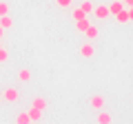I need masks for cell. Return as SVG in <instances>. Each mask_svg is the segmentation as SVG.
<instances>
[{"label":"cell","mask_w":133,"mask_h":124,"mask_svg":"<svg viewBox=\"0 0 133 124\" xmlns=\"http://www.w3.org/2000/svg\"><path fill=\"white\" fill-rule=\"evenodd\" d=\"M84 16H87V13H84V11H82V9H80V7L71 11V18H73V20H80V18H84Z\"/></svg>","instance_id":"14"},{"label":"cell","mask_w":133,"mask_h":124,"mask_svg":"<svg viewBox=\"0 0 133 124\" xmlns=\"http://www.w3.org/2000/svg\"><path fill=\"white\" fill-rule=\"evenodd\" d=\"M80 53H82L84 58H91V56L95 53V49L91 47V42H87V44H82V47H80Z\"/></svg>","instance_id":"7"},{"label":"cell","mask_w":133,"mask_h":124,"mask_svg":"<svg viewBox=\"0 0 133 124\" xmlns=\"http://www.w3.org/2000/svg\"><path fill=\"white\" fill-rule=\"evenodd\" d=\"M115 20H118L120 24H124V22H129V11H127V7H124L122 11H118V13H115Z\"/></svg>","instance_id":"9"},{"label":"cell","mask_w":133,"mask_h":124,"mask_svg":"<svg viewBox=\"0 0 133 124\" xmlns=\"http://www.w3.org/2000/svg\"><path fill=\"white\" fill-rule=\"evenodd\" d=\"M0 27H2V29H11V27H14V20L9 18V13L0 16Z\"/></svg>","instance_id":"10"},{"label":"cell","mask_w":133,"mask_h":124,"mask_svg":"<svg viewBox=\"0 0 133 124\" xmlns=\"http://www.w3.org/2000/svg\"><path fill=\"white\" fill-rule=\"evenodd\" d=\"M80 9L84 11L87 16H91V13H93V9H95V7H93V2H91V0H84V2L80 5Z\"/></svg>","instance_id":"11"},{"label":"cell","mask_w":133,"mask_h":124,"mask_svg":"<svg viewBox=\"0 0 133 124\" xmlns=\"http://www.w3.org/2000/svg\"><path fill=\"white\" fill-rule=\"evenodd\" d=\"M93 16H95V18H98V20H107V18H109V7H107V5H98V7H95V9H93Z\"/></svg>","instance_id":"1"},{"label":"cell","mask_w":133,"mask_h":124,"mask_svg":"<svg viewBox=\"0 0 133 124\" xmlns=\"http://www.w3.org/2000/svg\"><path fill=\"white\" fill-rule=\"evenodd\" d=\"M89 104L91 106H93V109H102V106H104V98H102V95H93V98H91V102H89Z\"/></svg>","instance_id":"5"},{"label":"cell","mask_w":133,"mask_h":124,"mask_svg":"<svg viewBox=\"0 0 133 124\" xmlns=\"http://www.w3.org/2000/svg\"><path fill=\"white\" fill-rule=\"evenodd\" d=\"M127 11H129V20H133V7H127Z\"/></svg>","instance_id":"20"},{"label":"cell","mask_w":133,"mask_h":124,"mask_svg":"<svg viewBox=\"0 0 133 124\" xmlns=\"http://www.w3.org/2000/svg\"><path fill=\"white\" fill-rule=\"evenodd\" d=\"M84 36H87V40H95L100 36V29L95 27V24H89V27L84 29Z\"/></svg>","instance_id":"2"},{"label":"cell","mask_w":133,"mask_h":124,"mask_svg":"<svg viewBox=\"0 0 133 124\" xmlns=\"http://www.w3.org/2000/svg\"><path fill=\"white\" fill-rule=\"evenodd\" d=\"M56 5L62 7V9H66V7H71V0H56Z\"/></svg>","instance_id":"17"},{"label":"cell","mask_w":133,"mask_h":124,"mask_svg":"<svg viewBox=\"0 0 133 124\" xmlns=\"http://www.w3.org/2000/svg\"><path fill=\"white\" fill-rule=\"evenodd\" d=\"M2 36H5V29H2V27H0V38H2Z\"/></svg>","instance_id":"22"},{"label":"cell","mask_w":133,"mask_h":124,"mask_svg":"<svg viewBox=\"0 0 133 124\" xmlns=\"http://www.w3.org/2000/svg\"><path fill=\"white\" fill-rule=\"evenodd\" d=\"M98 122H100V124H109V122H111V115H109V113H100V115H98Z\"/></svg>","instance_id":"15"},{"label":"cell","mask_w":133,"mask_h":124,"mask_svg":"<svg viewBox=\"0 0 133 124\" xmlns=\"http://www.w3.org/2000/svg\"><path fill=\"white\" fill-rule=\"evenodd\" d=\"M18 78H20V80H22V82H29V80H31V71H27V69H22Z\"/></svg>","instance_id":"16"},{"label":"cell","mask_w":133,"mask_h":124,"mask_svg":"<svg viewBox=\"0 0 133 124\" xmlns=\"http://www.w3.org/2000/svg\"><path fill=\"white\" fill-rule=\"evenodd\" d=\"M0 100H2V95H0Z\"/></svg>","instance_id":"23"},{"label":"cell","mask_w":133,"mask_h":124,"mask_svg":"<svg viewBox=\"0 0 133 124\" xmlns=\"http://www.w3.org/2000/svg\"><path fill=\"white\" fill-rule=\"evenodd\" d=\"M2 100H5V102H16V100H18V91H16V89H7L5 93H2Z\"/></svg>","instance_id":"3"},{"label":"cell","mask_w":133,"mask_h":124,"mask_svg":"<svg viewBox=\"0 0 133 124\" xmlns=\"http://www.w3.org/2000/svg\"><path fill=\"white\" fill-rule=\"evenodd\" d=\"M31 106H36V109L44 111V106H47V100H44V98H33V100H31Z\"/></svg>","instance_id":"12"},{"label":"cell","mask_w":133,"mask_h":124,"mask_svg":"<svg viewBox=\"0 0 133 124\" xmlns=\"http://www.w3.org/2000/svg\"><path fill=\"white\" fill-rule=\"evenodd\" d=\"M16 122H18V124H29L31 118H29V113H20L18 118H16Z\"/></svg>","instance_id":"13"},{"label":"cell","mask_w":133,"mask_h":124,"mask_svg":"<svg viewBox=\"0 0 133 124\" xmlns=\"http://www.w3.org/2000/svg\"><path fill=\"white\" fill-rule=\"evenodd\" d=\"M9 13V5L7 2H0V16H7Z\"/></svg>","instance_id":"18"},{"label":"cell","mask_w":133,"mask_h":124,"mask_svg":"<svg viewBox=\"0 0 133 124\" xmlns=\"http://www.w3.org/2000/svg\"><path fill=\"white\" fill-rule=\"evenodd\" d=\"M7 60H9V53H7L2 47H0V62H7Z\"/></svg>","instance_id":"19"},{"label":"cell","mask_w":133,"mask_h":124,"mask_svg":"<svg viewBox=\"0 0 133 124\" xmlns=\"http://www.w3.org/2000/svg\"><path fill=\"white\" fill-rule=\"evenodd\" d=\"M124 2V7H133V0H122Z\"/></svg>","instance_id":"21"},{"label":"cell","mask_w":133,"mask_h":124,"mask_svg":"<svg viewBox=\"0 0 133 124\" xmlns=\"http://www.w3.org/2000/svg\"><path fill=\"white\" fill-rule=\"evenodd\" d=\"M29 118H31V122H40V120H42V111L36 109V106H31V111H29Z\"/></svg>","instance_id":"8"},{"label":"cell","mask_w":133,"mask_h":124,"mask_svg":"<svg viewBox=\"0 0 133 124\" xmlns=\"http://www.w3.org/2000/svg\"><path fill=\"white\" fill-rule=\"evenodd\" d=\"M91 24V20H89V16H84V18H80V20H76V29L80 31V33H84V29Z\"/></svg>","instance_id":"4"},{"label":"cell","mask_w":133,"mask_h":124,"mask_svg":"<svg viewBox=\"0 0 133 124\" xmlns=\"http://www.w3.org/2000/svg\"><path fill=\"white\" fill-rule=\"evenodd\" d=\"M122 9H124L122 0H115V2H111V5H109V13H111V16H115L118 11H122Z\"/></svg>","instance_id":"6"}]
</instances>
